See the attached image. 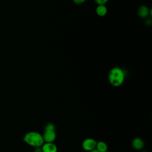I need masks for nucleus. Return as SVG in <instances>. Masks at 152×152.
<instances>
[{
    "label": "nucleus",
    "mask_w": 152,
    "mask_h": 152,
    "mask_svg": "<svg viewBox=\"0 0 152 152\" xmlns=\"http://www.w3.org/2000/svg\"><path fill=\"white\" fill-rule=\"evenodd\" d=\"M125 72L122 69L119 67L112 68L108 74L109 83L114 87H119L125 80Z\"/></svg>",
    "instance_id": "f257e3e1"
},
{
    "label": "nucleus",
    "mask_w": 152,
    "mask_h": 152,
    "mask_svg": "<svg viewBox=\"0 0 152 152\" xmlns=\"http://www.w3.org/2000/svg\"><path fill=\"white\" fill-rule=\"evenodd\" d=\"M23 140L26 144L34 148L42 147L45 142L42 135L36 131L27 132L23 137Z\"/></svg>",
    "instance_id": "f03ea898"
},
{
    "label": "nucleus",
    "mask_w": 152,
    "mask_h": 152,
    "mask_svg": "<svg viewBox=\"0 0 152 152\" xmlns=\"http://www.w3.org/2000/svg\"><path fill=\"white\" fill-rule=\"evenodd\" d=\"M97 141L93 138H88L85 139L82 142L83 148L87 151H91L96 148Z\"/></svg>",
    "instance_id": "7ed1b4c3"
},
{
    "label": "nucleus",
    "mask_w": 152,
    "mask_h": 152,
    "mask_svg": "<svg viewBox=\"0 0 152 152\" xmlns=\"http://www.w3.org/2000/svg\"><path fill=\"white\" fill-rule=\"evenodd\" d=\"M138 15L141 18H146L150 16L151 17V9H149L145 5H141L137 10Z\"/></svg>",
    "instance_id": "20e7f679"
},
{
    "label": "nucleus",
    "mask_w": 152,
    "mask_h": 152,
    "mask_svg": "<svg viewBox=\"0 0 152 152\" xmlns=\"http://www.w3.org/2000/svg\"><path fill=\"white\" fill-rule=\"evenodd\" d=\"M42 136L45 142H53L56 139V134L55 131H44Z\"/></svg>",
    "instance_id": "39448f33"
},
{
    "label": "nucleus",
    "mask_w": 152,
    "mask_h": 152,
    "mask_svg": "<svg viewBox=\"0 0 152 152\" xmlns=\"http://www.w3.org/2000/svg\"><path fill=\"white\" fill-rule=\"evenodd\" d=\"M43 152H57V146L53 142H44L42 145Z\"/></svg>",
    "instance_id": "423d86ee"
},
{
    "label": "nucleus",
    "mask_w": 152,
    "mask_h": 152,
    "mask_svg": "<svg viewBox=\"0 0 152 152\" xmlns=\"http://www.w3.org/2000/svg\"><path fill=\"white\" fill-rule=\"evenodd\" d=\"M132 146L137 150H142L144 146V141L141 138L136 137L132 141Z\"/></svg>",
    "instance_id": "0eeeda50"
},
{
    "label": "nucleus",
    "mask_w": 152,
    "mask_h": 152,
    "mask_svg": "<svg viewBox=\"0 0 152 152\" xmlns=\"http://www.w3.org/2000/svg\"><path fill=\"white\" fill-rule=\"evenodd\" d=\"M96 12L99 17H104L107 12V9L105 5H99L96 9Z\"/></svg>",
    "instance_id": "6e6552de"
},
{
    "label": "nucleus",
    "mask_w": 152,
    "mask_h": 152,
    "mask_svg": "<svg viewBox=\"0 0 152 152\" xmlns=\"http://www.w3.org/2000/svg\"><path fill=\"white\" fill-rule=\"evenodd\" d=\"M99 152H105L107 151V145L104 141H100L97 142L96 148Z\"/></svg>",
    "instance_id": "1a4fd4ad"
},
{
    "label": "nucleus",
    "mask_w": 152,
    "mask_h": 152,
    "mask_svg": "<svg viewBox=\"0 0 152 152\" xmlns=\"http://www.w3.org/2000/svg\"><path fill=\"white\" fill-rule=\"evenodd\" d=\"M55 131V126L52 123H48L45 126L44 131Z\"/></svg>",
    "instance_id": "9d476101"
},
{
    "label": "nucleus",
    "mask_w": 152,
    "mask_h": 152,
    "mask_svg": "<svg viewBox=\"0 0 152 152\" xmlns=\"http://www.w3.org/2000/svg\"><path fill=\"white\" fill-rule=\"evenodd\" d=\"M109 0H94L95 2L99 5H105Z\"/></svg>",
    "instance_id": "9b49d317"
},
{
    "label": "nucleus",
    "mask_w": 152,
    "mask_h": 152,
    "mask_svg": "<svg viewBox=\"0 0 152 152\" xmlns=\"http://www.w3.org/2000/svg\"><path fill=\"white\" fill-rule=\"evenodd\" d=\"M145 24L147 26H151V24H152V20H151V18H147L145 21Z\"/></svg>",
    "instance_id": "f8f14e48"
},
{
    "label": "nucleus",
    "mask_w": 152,
    "mask_h": 152,
    "mask_svg": "<svg viewBox=\"0 0 152 152\" xmlns=\"http://www.w3.org/2000/svg\"><path fill=\"white\" fill-rule=\"evenodd\" d=\"M72 1L76 4H81L84 3L87 0H72Z\"/></svg>",
    "instance_id": "ddd939ff"
},
{
    "label": "nucleus",
    "mask_w": 152,
    "mask_h": 152,
    "mask_svg": "<svg viewBox=\"0 0 152 152\" xmlns=\"http://www.w3.org/2000/svg\"><path fill=\"white\" fill-rule=\"evenodd\" d=\"M33 152H43L42 147H35L34 149Z\"/></svg>",
    "instance_id": "4468645a"
},
{
    "label": "nucleus",
    "mask_w": 152,
    "mask_h": 152,
    "mask_svg": "<svg viewBox=\"0 0 152 152\" xmlns=\"http://www.w3.org/2000/svg\"><path fill=\"white\" fill-rule=\"evenodd\" d=\"M88 152H99L96 149H94V150H91V151H88Z\"/></svg>",
    "instance_id": "2eb2a0df"
},
{
    "label": "nucleus",
    "mask_w": 152,
    "mask_h": 152,
    "mask_svg": "<svg viewBox=\"0 0 152 152\" xmlns=\"http://www.w3.org/2000/svg\"><path fill=\"white\" fill-rule=\"evenodd\" d=\"M142 152H147V151H142Z\"/></svg>",
    "instance_id": "dca6fc26"
},
{
    "label": "nucleus",
    "mask_w": 152,
    "mask_h": 152,
    "mask_svg": "<svg viewBox=\"0 0 152 152\" xmlns=\"http://www.w3.org/2000/svg\"><path fill=\"white\" fill-rule=\"evenodd\" d=\"M105 152H110V151H105Z\"/></svg>",
    "instance_id": "f3484780"
}]
</instances>
